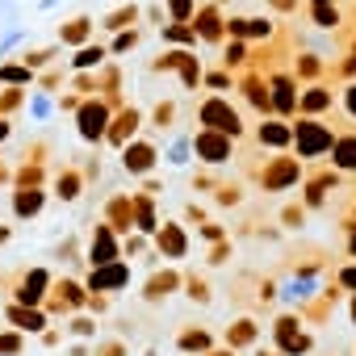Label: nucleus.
Wrapping results in <instances>:
<instances>
[{
  "label": "nucleus",
  "instance_id": "nucleus-2",
  "mask_svg": "<svg viewBox=\"0 0 356 356\" xmlns=\"http://www.w3.org/2000/svg\"><path fill=\"white\" fill-rule=\"evenodd\" d=\"M126 163H130L134 172H143V168L151 163V151H147V147H134V151H126Z\"/></svg>",
  "mask_w": 356,
  "mask_h": 356
},
{
  "label": "nucleus",
  "instance_id": "nucleus-6",
  "mask_svg": "<svg viewBox=\"0 0 356 356\" xmlns=\"http://www.w3.org/2000/svg\"><path fill=\"white\" fill-rule=\"evenodd\" d=\"M348 285H356V273H348Z\"/></svg>",
  "mask_w": 356,
  "mask_h": 356
},
{
  "label": "nucleus",
  "instance_id": "nucleus-4",
  "mask_svg": "<svg viewBox=\"0 0 356 356\" xmlns=\"http://www.w3.org/2000/svg\"><path fill=\"white\" fill-rule=\"evenodd\" d=\"M302 147H306V151L323 147V134H318V130H302Z\"/></svg>",
  "mask_w": 356,
  "mask_h": 356
},
{
  "label": "nucleus",
  "instance_id": "nucleus-1",
  "mask_svg": "<svg viewBox=\"0 0 356 356\" xmlns=\"http://www.w3.org/2000/svg\"><path fill=\"white\" fill-rule=\"evenodd\" d=\"M206 122H218V130H235V113H227L222 105H206Z\"/></svg>",
  "mask_w": 356,
  "mask_h": 356
},
{
  "label": "nucleus",
  "instance_id": "nucleus-7",
  "mask_svg": "<svg viewBox=\"0 0 356 356\" xmlns=\"http://www.w3.org/2000/svg\"><path fill=\"white\" fill-rule=\"evenodd\" d=\"M0 134H5V126H0Z\"/></svg>",
  "mask_w": 356,
  "mask_h": 356
},
{
  "label": "nucleus",
  "instance_id": "nucleus-3",
  "mask_svg": "<svg viewBox=\"0 0 356 356\" xmlns=\"http://www.w3.org/2000/svg\"><path fill=\"white\" fill-rule=\"evenodd\" d=\"M101 122H105V113H101V109H88V113H84V134H88V138L101 134Z\"/></svg>",
  "mask_w": 356,
  "mask_h": 356
},
{
  "label": "nucleus",
  "instance_id": "nucleus-5",
  "mask_svg": "<svg viewBox=\"0 0 356 356\" xmlns=\"http://www.w3.org/2000/svg\"><path fill=\"white\" fill-rule=\"evenodd\" d=\"M339 163H343V168L356 163V143H343V147H339Z\"/></svg>",
  "mask_w": 356,
  "mask_h": 356
}]
</instances>
